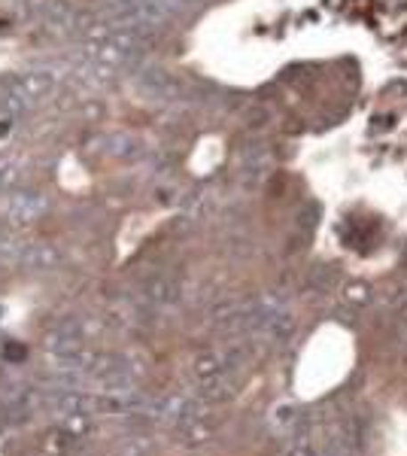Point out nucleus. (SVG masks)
<instances>
[{
	"mask_svg": "<svg viewBox=\"0 0 407 456\" xmlns=\"http://www.w3.org/2000/svg\"><path fill=\"white\" fill-rule=\"evenodd\" d=\"M0 86L12 88V92H19L21 98H28L31 104H37V101L49 98L52 88H55V79H52L49 73H40V70H25V73H10V77H4L0 79Z\"/></svg>",
	"mask_w": 407,
	"mask_h": 456,
	"instance_id": "obj_1",
	"label": "nucleus"
},
{
	"mask_svg": "<svg viewBox=\"0 0 407 456\" xmlns=\"http://www.w3.org/2000/svg\"><path fill=\"white\" fill-rule=\"evenodd\" d=\"M46 208L49 201L40 192H6L4 204H0L4 216L12 219V223H31V219L43 216Z\"/></svg>",
	"mask_w": 407,
	"mask_h": 456,
	"instance_id": "obj_2",
	"label": "nucleus"
},
{
	"mask_svg": "<svg viewBox=\"0 0 407 456\" xmlns=\"http://www.w3.org/2000/svg\"><path fill=\"white\" fill-rule=\"evenodd\" d=\"M134 86H137L140 94H146V98H152V101H170V98L180 94V83H176V79L161 68L137 70Z\"/></svg>",
	"mask_w": 407,
	"mask_h": 456,
	"instance_id": "obj_3",
	"label": "nucleus"
},
{
	"mask_svg": "<svg viewBox=\"0 0 407 456\" xmlns=\"http://www.w3.org/2000/svg\"><path fill=\"white\" fill-rule=\"evenodd\" d=\"M43 19H46L52 28H58V31H70L79 16H77V10H70L61 0H49V4L43 6Z\"/></svg>",
	"mask_w": 407,
	"mask_h": 456,
	"instance_id": "obj_4",
	"label": "nucleus"
},
{
	"mask_svg": "<svg viewBox=\"0 0 407 456\" xmlns=\"http://www.w3.org/2000/svg\"><path fill=\"white\" fill-rule=\"evenodd\" d=\"M31 101L21 98L19 92H12V88H4L0 86V116H6V119H19V116H28L31 113Z\"/></svg>",
	"mask_w": 407,
	"mask_h": 456,
	"instance_id": "obj_5",
	"label": "nucleus"
},
{
	"mask_svg": "<svg viewBox=\"0 0 407 456\" xmlns=\"http://www.w3.org/2000/svg\"><path fill=\"white\" fill-rule=\"evenodd\" d=\"M103 152H107V156H113V159L128 161V159L140 156V146H137L134 137H128V134H110L107 141H103Z\"/></svg>",
	"mask_w": 407,
	"mask_h": 456,
	"instance_id": "obj_6",
	"label": "nucleus"
},
{
	"mask_svg": "<svg viewBox=\"0 0 407 456\" xmlns=\"http://www.w3.org/2000/svg\"><path fill=\"white\" fill-rule=\"evenodd\" d=\"M404 353H407V332H404Z\"/></svg>",
	"mask_w": 407,
	"mask_h": 456,
	"instance_id": "obj_7",
	"label": "nucleus"
}]
</instances>
